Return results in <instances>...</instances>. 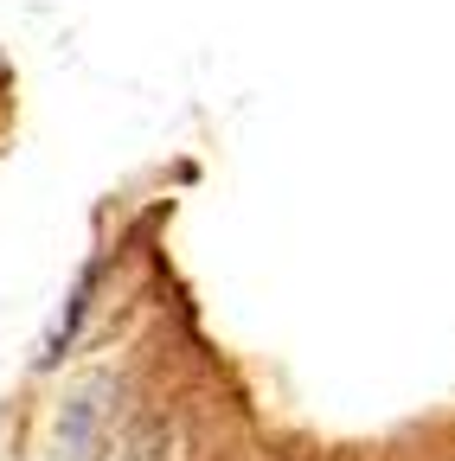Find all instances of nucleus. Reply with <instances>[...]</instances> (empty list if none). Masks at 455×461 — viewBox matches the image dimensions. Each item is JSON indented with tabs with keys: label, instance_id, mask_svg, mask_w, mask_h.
Segmentation results:
<instances>
[{
	"label": "nucleus",
	"instance_id": "nucleus-1",
	"mask_svg": "<svg viewBox=\"0 0 455 461\" xmlns=\"http://www.w3.org/2000/svg\"><path fill=\"white\" fill-rule=\"evenodd\" d=\"M90 436H96V384L65 403V417H59V461H84Z\"/></svg>",
	"mask_w": 455,
	"mask_h": 461
},
{
	"label": "nucleus",
	"instance_id": "nucleus-2",
	"mask_svg": "<svg viewBox=\"0 0 455 461\" xmlns=\"http://www.w3.org/2000/svg\"><path fill=\"white\" fill-rule=\"evenodd\" d=\"M109 461H167V436L154 423H141V429H129L116 448H109Z\"/></svg>",
	"mask_w": 455,
	"mask_h": 461
}]
</instances>
